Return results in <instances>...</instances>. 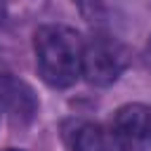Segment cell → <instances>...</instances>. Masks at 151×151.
I'll use <instances>...</instances> for the list:
<instances>
[{"label":"cell","instance_id":"obj_1","mask_svg":"<svg viewBox=\"0 0 151 151\" xmlns=\"http://www.w3.org/2000/svg\"><path fill=\"white\" fill-rule=\"evenodd\" d=\"M83 45L85 40L80 38V33L68 26L61 24L40 26L33 38L40 78L52 87H71L80 78Z\"/></svg>","mask_w":151,"mask_h":151},{"label":"cell","instance_id":"obj_2","mask_svg":"<svg viewBox=\"0 0 151 151\" xmlns=\"http://www.w3.org/2000/svg\"><path fill=\"white\" fill-rule=\"evenodd\" d=\"M127 66V50L111 35H94L83 45L80 76L97 87L113 85Z\"/></svg>","mask_w":151,"mask_h":151},{"label":"cell","instance_id":"obj_3","mask_svg":"<svg viewBox=\"0 0 151 151\" xmlns=\"http://www.w3.org/2000/svg\"><path fill=\"white\" fill-rule=\"evenodd\" d=\"M111 132L116 134L123 151H149L151 149V106L149 104H125L120 106L111 123Z\"/></svg>","mask_w":151,"mask_h":151},{"label":"cell","instance_id":"obj_4","mask_svg":"<svg viewBox=\"0 0 151 151\" xmlns=\"http://www.w3.org/2000/svg\"><path fill=\"white\" fill-rule=\"evenodd\" d=\"M0 111L7 113L14 123L26 125L38 113V99L24 80L14 78L12 73H2L0 76Z\"/></svg>","mask_w":151,"mask_h":151},{"label":"cell","instance_id":"obj_5","mask_svg":"<svg viewBox=\"0 0 151 151\" xmlns=\"http://www.w3.org/2000/svg\"><path fill=\"white\" fill-rule=\"evenodd\" d=\"M71 149L73 151H123L111 127L99 123H83L73 132Z\"/></svg>","mask_w":151,"mask_h":151},{"label":"cell","instance_id":"obj_6","mask_svg":"<svg viewBox=\"0 0 151 151\" xmlns=\"http://www.w3.org/2000/svg\"><path fill=\"white\" fill-rule=\"evenodd\" d=\"M142 57H144V64H146V68L151 71V38L146 40V47H144V54H142Z\"/></svg>","mask_w":151,"mask_h":151},{"label":"cell","instance_id":"obj_7","mask_svg":"<svg viewBox=\"0 0 151 151\" xmlns=\"http://www.w3.org/2000/svg\"><path fill=\"white\" fill-rule=\"evenodd\" d=\"M7 151H19V149H7Z\"/></svg>","mask_w":151,"mask_h":151},{"label":"cell","instance_id":"obj_8","mask_svg":"<svg viewBox=\"0 0 151 151\" xmlns=\"http://www.w3.org/2000/svg\"><path fill=\"white\" fill-rule=\"evenodd\" d=\"M0 118H2V111H0Z\"/></svg>","mask_w":151,"mask_h":151}]
</instances>
